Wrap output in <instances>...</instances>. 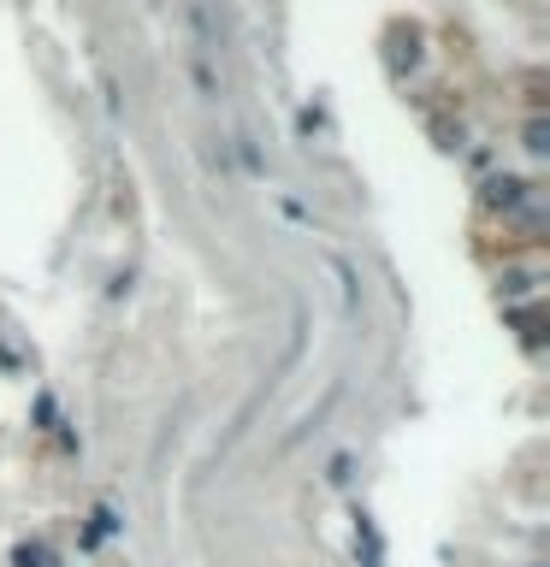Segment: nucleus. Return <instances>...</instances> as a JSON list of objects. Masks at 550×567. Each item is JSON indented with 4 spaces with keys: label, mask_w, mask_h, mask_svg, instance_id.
Segmentation results:
<instances>
[{
    "label": "nucleus",
    "mask_w": 550,
    "mask_h": 567,
    "mask_svg": "<svg viewBox=\"0 0 550 567\" xmlns=\"http://www.w3.org/2000/svg\"><path fill=\"white\" fill-rule=\"evenodd\" d=\"M533 201H539V189L520 178V172H498V178L480 184V208H485V213H503V220H510V213H520V208H533Z\"/></svg>",
    "instance_id": "1"
},
{
    "label": "nucleus",
    "mask_w": 550,
    "mask_h": 567,
    "mask_svg": "<svg viewBox=\"0 0 550 567\" xmlns=\"http://www.w3.org/2000/svg\"><path fill=\"white\" fill-rule=\"evenodd\" d=\"M390 42H397V48H390V71H397V78L421 66V31H414V24H409V31L397 24V31H390Z\"/></svg>",
    "instance_id": "2"
},
{
    "label": "nucleus",
    "mask_w": 550,
    "mask_h": 567,
    "mask_svg": "<svg viewBox=\"0 0 550 567\" xmlns=\"http://www.w3.org/2000/svg\"><path fill=\"white\" fill-rule=\"evenodd\" d=\"M12 567H60V556H54L48 538H19L12 544Z\"/></svg>",
    "instance_id": "3"
},
{
    "label": "nucleus",
    "mask_w": 550,
    "mask_h": 567,
    "mask_svg": "<svg viewBox=\"0 0 550 567\" xmlns=\"http://www.w3.org/2000/svg\"><path fill=\"white\" fill-rule=\"evenodd\" d=\"M355 556L367 562V567H385V544H379V532H373V520L355 508Z\"/></svg>",
    "instance_id": "4"
},
{
    "label": "nucleus",
    "mask_w": 550,
    "mask_h": 567,
    "mask_svg": "<svg viewBox=\"0 0 550 567\" xmlns=\"http://www.w3.org/2000/svg\"><path fill=\"white\" fill-rule=\"evenodd\" d=\"M190 78H196V95L201 101H220V71H213L208 48H190Z\"/></svg>",
    "instance_id": "5"
},
{
    "label": "nucleus",
    "mask_w": 550,
    "mask_h": 567,
    "mask_svg": "<svg viewBox=\"0 0 550 567\" xmlns=\"http://www.w3.org/2000/svg\"><path fill=\"white\" fill-rule=\"evenodd\" d=\"M520 149H527L533 160L550 154V125H545V113H533V119H527V130H520Z\"/></svg>",
    "instance_id": "6"
},
{
    "label": "nucleus",
    "mask_w": 550,
    "mask_h": 567,
    "mask_svg": "<svg viewBox=\"0 0 550 567\" xmlns=\"http://www.w3.org/2000/svg\"><path fill=\"white\" fill-rule=\"evenodd\" d=\"M331 272H338V296H343V308L355 314V272H350V260L331 255Z\"/></svg>",
    "instance_id": "7"
},
{
    "label": "nucleus",
    "mask_w": 550,
    "mask_h": 567,
    "mask_svg": "<svg viewBox=\"0 0 550 567\" xmlns=\"http://www.w3.org/2000/svg\"><path fill=\"white\" fill-rule=\"evenodd\" d=\"M350 468H355V456H331V468H326V485H331V491H343V485H350Z\"/></svg>",
    "instance_id": "8"
}]
</instances>
